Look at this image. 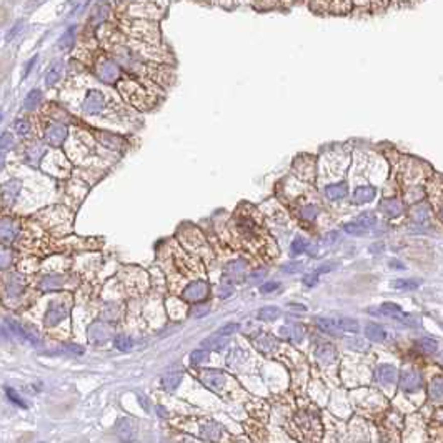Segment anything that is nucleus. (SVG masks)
Wrapping results in <instances>:
<instances>
[{"instance_id": "obj_47", "label": "nucleus", "mask_w": 443, "mask_h": 443, "mask_svg": "<svg viewBox=\"0 0 443 443\" xmlns=\"http://www.w3.org/2000/svg\"><path fill=\"white\" fill-rule=\"evenodd\" d=\"M317 213H319V209H317L315 205H303L302 209V218H305V220H315L317 218Z\"/></svg>"}, {"instance_id": "obj_63", "label": "nucleus", "mask_w": 443, "mask_h": 443, "mask_svg": "<svg viewBox=\"0 0 443 443\" xmlns=\"http://www.w3.org/2000/svg\"><path fill=\"white\" fill-rule=\"evenodd\" d=\"M441 217H443V210H441Z\"/></svg>"}, {"instance_id": "obj_3", "label": "nucleus", "mask_w": 443, "mask_h": 443, "mask_svg": "<svg viewBox=\"0 0 443 443\" xmlns=\"http://www.w3.org/2000/svg\"><path fill=\"white\" fill-rule=\"evenodd\" d=\"M200 382L205 387H209L212 392L222 393L227 387V378L228 376L220 370H202L200 371Z\"/></svg>"}, {"instance_id": "obj_7", "label": "nucleus", "mask_w": 443, "mask_h": 443, "mask_svg": "<svg viewBox=\"0 0 443 443\" xmlns=\"http://www.w3.org/2000/svg\"><path fill=\"white\" fill-rule=\"evenodd\" d=\"M400 387L403 392L407 393H413L422 388V376H420V373H417V371L413 370H407L402 373V380H400Z\"/></svg>"}, {"instance_id": "obj_60", "label": "nucleus", "mask_w": 443, "mask_h": 443, "mask_svg": "<svg viewBox=\"0 0 443 443\" xmlns=\"http://www.w3.org/2000/svg\"><path fill=\"white\" fill-rule=\"evenodd\" d=\"M347 345H348L350 348H358V350H360V348H365V343H363V342H360V340H358V342H355L353 338H352V340H348V342H347Z\"/></svg>"}, {"instance_id": "obj_10", "label": "nucleus", "mask_w": 443, "mask_h": 443, "mask_svg": "<svg viewBox=\"0 0 443 443\" xmlns=\"http://www.w3.org/2000/svg\"><path fill=\"white\" fill-rule=\"evenodd\" d=\"M228 345V337L227 335H220V333H213L209 338H205L204 342L200 343L202 348L209 350V352H220Z\"/></svg>"}, {"instance_id": "obj_31", "label": "nucleus", "mask_w": 443, "mask_h": 443, "mask_svg": "<svg viewBox=\"0 0 443 443\" xmlns=\"http://www.w3.org/2000/svg\"><path fill=\"white\" fill-rule=\"evenodd\" d=\"M420 350H422L423 353H435L436 350H438V343H436V340H433V338H420V340H417V343H415Z\"/></svg>"}, {"instance_id": "obj_8", "label": "nucleus", "mask_w": 443, "mask_h": 443, "mask_svg": "<svg viewBox=\"0 0 443 443\" xmlns=\"http://www.w3.org/2000/svg\"><path fill=\"white\" fill-rule=\"evenodd\" d=\"M69 315L67 311V307L65 305H60V303H52L50 307H48L47 310V315H45V325L47 327H53L60 324L65 317Z\"/></svg>"}, {"instance_id": "obj_28", "label": "nucleus", "mask_w": 443, "mask_h": 443, "mask_svg": "<svg viewBox=\"0 0 443 443\" xmlns=\"http://www.w3.org/2000/svg\"><path fill=\"white\" fill-rule=\"evenodd\" d=\"M200 433L207 440H218V438H220V428H218V425H215L213 422L202 425L200 426Z\"/></svg>"}, {"instance_id": "obj_57", "label": "nucleus", "mask_w": 443, "mask_h": 443, "mask_svg": "<svg viewBox=\"0 0 443 443\" xmlns=\"http://www.w3.org/2000/svg\"><path fill=\"white\" fill-rule=\"evenodd\" d=\"M64 350L67 353H74V355H82V353L85 352L84 347H79V345H65Z\"/></svg>"}, {"instance_id": "obj_18", "label": "nucleus", "mask_w": 443, "mask_h": 443, "mask_svg": "<svg viewBox=\"0 0 443 443\" xmlns=\"http://www.w3.org/2000/svg\"><path fill=\"white\" fill-rule=\"evenodd\" d=\"M315 324H317V327H319L322 332L327 333V335L340 337L342 333H343V330H342L340 327H338L335 319H317Z\"/></svg>"}, {"instance_id": "obj_56", "label": "nucleus", "mask_w": 443, "mask_h": 443, "mask_svg": "<svg viewBox=\"0 0 443 443\" xmlns=\"http://www.w3.org/2000/svg\"><path fill=\"white\" fill-rule=\"evenodd\" d=\"M317 282H319V273L317 272H313V273H310V275H307L303 278V283L307 287H313V285H317Z\"/></svg>"}, {"instance_id": "obj_35", "label": "nucleus", "mask_w": 443, "mask_h": 443, "mask_svg": "<svg viewBox=\"0 0 443 443\" xmlns=\"http://www.w3.org/2000/svg\"><path fill=\"white\" fill-rule=\"evenodd\" d=\"M180 382H182V373H170V375H167L162 378V385L165 390L173 392L175 388L180 385Z\"/></svg>"}, {"instance_id": "obj_32", "label": "nucleus", "mask_w": 443, "mask_h": 443, "mask_svg": "<svg viewBox=\"0 0 443 443\" xmlns=\"http://www.w3.org/2000/svg\"><path fill=\"white\" fill-rule=\"evenodd\" d=\"M335 320H337L338 327H340L343 332H352V333H355V332L360 330L358 322L355 320V319H348V317H340V319H335Z\"/></svg>"}, {"instance_id": "obj_30", "label": "nucleus", "mask_w": 443, "mask_h": 443, "mask_svg": "<svg viewBox=\"0 0 443 443\" xmlns=\"http://www.w3.org/2000/svg\"><path fill=\"white\" fill-rule=\"evenodd\" d=\"M278 315H280V308L273 307V305H269V307H264V308L259 310V319L264 320V322H273V320H277Z\"/></svg>"}, {"instance_id": "obj_2", "label": "nucleus", "mask_w": 443, "mask_h": 443, "mask_svg": "<svg viewBox=\"0 0 443 443\" xmlns=\"http://www.w3.org/2000/svg\"><path fill=\"white\" fill-rule=\"evenodd\" d=\"M376 223V217L373 212H363L362 215H358L353 222L345 223L343 225V230L348 235H362L363 232L370 230Z\"/></svg>"}, {"instance_id": "obj_13", "label": "nucleus", "mask_w": 443, "mask_h": 443, "mask_svg": "<svg viewBox=\"0 0 443 443\" xmlns=\"http://www.w3.org/2000/svg\"><path fill=\"white\" fill-rule=\"evenodd\" d=\"M112 337V328L105 324H94L89 328V338L95 343L107 342Z\"/></svg>"}, {"instance_id": "obj_29", "label": "nucleus", "mask_w": 443, "mask_h": 443, "mask_svg": "<svg viewBox=\"0 0 443 443\" xmlns=\"http://www.w3.org/2000/svg\"><path fill=\"white\" fill-rule=\"evenodd\" d=\"M62 70H64L62 62L53 64L52 67H50V70H48L47 75H45V84L48 87H52L53 84H57V82L60 80V77H62Z\"/></svg>"}, {"instance_id": "obj_5", "label": "nucleus", "mask_w": 443, "mask_h": 443, "mask_svg": "<svg viewBox=\"0 0 443 443\" xmlns=\"http://www.w3.org/2000/svg\"><path fill=\"white\" fill-rule=\"evenodd\" d=\"M103 107H105V97L98 90H90L89 94L85 95L84 103H82V110H84L87 115H97V113H100L103 110Z\"/></svg>"}, {"instance_id": "obj_36", "label": "nucleus", "mask_w": 443, "mask_h": 443, "mask_svg": "<svg viewBox=\"0 0 443 443\" xmlns=\"http://www.w3.org/2000/svg\"><path fill=\"white\" fill-rule=\"evenodd\" d=\"M62 287V277L58 275H48L42 280V290L48 292V290H55Z\"/></svg>"}, {"instance_id": "obj_15", "label": "nucleus", "mask_w": 443, "mask_h": 443, "mask_svg": "<svg viewBox=\"0 0 443 443\" xmlns=\"http://www.w3.org/2000/svg\"><path fill=\"white\" fill-rule=\"evenodd\" d=\"M280 337L283 338H288L290 342H295V343H300L305 338V330L302 325L298 324H293V325H283L280 328Z\"/></svg>"}, {"instance_id": "obj_14", "label": "nucleus", "mask_w": 443, "mask_h": 443, "mask_svg": "<svg viewBox=\"0 0 443 443\" xmlns=\"http://www.w3.org/2000/svg\"><path fill=\"white\" fill-rule=\"evenodd\" d=\"M365 335L371 342H387L392 338V333H388L382 325L376 324H368L365 327Z\"/></svg>"}, {"instance_id": "obj_44", "label": "nucleus", "mask_w": 443, "mask_h": 443, "mask_svg": "<svg viewBox=\"0 0 443 443\" xmlns=\"http://www.w3.org/2000/svg\"><path fill=\"white\" fill-rule=\"evenodd\" d=\"M207 360V352L205 348H199V350H194L192 355H190V363H192L194 366H199L200 363H204Z\"/></svg>"}, {"instance_id": "obj_17", "label": "nucleus", "mask_w": 443, "mask_h": 443, "mask_svg": "<svg viewBox=\"0 0 443 443\" xmlns=\"http://www.w3.org/2000/svg\"><path fill=\"white\" fill-rule=\"evenodd\" d=\"M380 209L387 217L397 218V217H400V213L403 212V205L398 199H385V200H382Z\"/></svg>"}, {"instance_id": "obj_55", "label": "nucleus", "mask_w": 443, "mask_h": 443, "mask_svg": "<svg viewBox=\"0 0 443 443\" xmlns=\"http://www.w3.org/2000/svg\"><path fill=\"white\" fill-rule=\"evenodd\" d=\"M338 240V232H328L324 238H322V243L324 245H332L333 242Z\"/></svg>"}, {"instance_id": "obj_43", "label": "nucleus", "mask_w": 443, "mask_h": 443, "mask_svg": "<svg viewBox=\"0 0 443 443\" xmlns=\"http://www.w3.org/2000/svg\"><path fill=\"white\" fill-rule=\"evenodd\" d=\"M265 277H267V270L265 269H259V270L250 273V275L247 277V282L250 283V285H259V283L264 282Z\"/></svg>"}, {"instance_id": "obj_38", "label": "nucleus", "mask_w": 443, "mask_h": 443, "mask_svg": "<svg viewBox=\"0 0 443 443\" xmlns=\"http://www.w3.org/2000/svg\"><path fill=\"white\" fill-rule=\"evenodd\" d=\"M113 345H115V348L120 350V352H129V350L134 347V340L127 335H118L115 340H113Z\"/></svg>"}, {"instance_id": "obj_27", "label": "nucleus", "mask_w": 443, "mask_h": 443, "mask_svg": "<svg viewBox=\"0 0 443 443\" xmlns=\"http://www.w3.org/2000/svg\"><path fill=\"white\" fill-rule=\"evenodd\" d=\"M24 277L22 275H12L7 282V293L10 297H17V295L24 290Z\"/></svg>"}, {"instance_id": "obj_49", "label": "nucleus", "mask_w": 443, "mask_h": 443, "mask_svg": "<svg viewBox=\"0 0 443 443\" xmlns=\"http://www.w3.org/2000/svg\"><path fill=\"white\" fill-rule=\"evenodd\" d=\"M238 330H240V324H235V322H232V324L223 325L220 330H218V333H220V335L230 337V335H233V333H237Z\"/></svg>"}, {"instance_id": "obj_40", "label": "nucleus", "mask_w": 443, "mask_h": 443, "mask_svg": "<svg viewBox=\"0 0 443 443\" xmlns=\"http://www.w3.org/2000/svg\"><path fill=\"white\" fill-rule=\"evenodd\" d=\"M430 397L433 400H441L443 398V378H435L430 384Z\"/></svg>"}, {"instance_id": "obj_16", "label": "nucleus", "mask_w": 443, "mask_h": 443, "mask_svg": "<svg viewBox=\"0 0 443 443\" xmlns=\"http://www.w3.org/2000/svg\"><path fill=\"white\" fill-rule=\"evenodd\" d=\"M45 139L50 145H62L67 139V127L64 125H50L45 132Z\"/></svg>"}, {"instance_id": "obj_11", "label": "nucleus", "mask_w": 443, "mask_h": 443, "mask_svg": "<svg viewBox=\"0 0 443 443\" xmlns=\"http://www.w3.org/2000/svg\"><path fill=\"white\" fill-rule=\"evenodd\" d=\"M117 435H118V438L123 441H132L135 438V423L132 422V418L123 417L118 420Z\"/></svg>"}, {"instance_id": "obj_34", "label": "nucleus", "mask_w": 443, "mask_h": 443, "mask_svg": "<svg viewBox=\"0 0 443 443\" xmlns=\"http://www.w3.org/2000/svg\"><path fill=\"white\" fill-rule=\"evenodd\" d=\"M74 39H75V27L72 25V27H69V29L64 32V35H62V37H60L58 47L62 48V50H67V48L72 47Z\"/></svg>"}, {"instance_id": "obj_6", "label": "nucleus", "mask_w": 443, "mask_h": 443, "mask_svg": "<svg viewBox=\"0 0 443 443\" xmlns=\"http://www.w3.org/2000/svg\"><path fill=\"white\" fill-rule=\"evenodd\" d=\"M207 293H209V285L205 282H194L185 288L183 292V298L187 302H202Z\"/></svg>"}, {"instance_id": "obj_45", "label": "nucleus", "mask_w": 443, "mask_h": 443, "mask_svg": "<svg viewBox=\"0 0 443 443\" xmlns=\"http://www.w3.org/2000/svg\"><path fill=\"white\" fill-rule=\"evenodd\" d=\"M308 248V243L305 242L303 238H300V237H297L293 240V245H292V255H300V254H303L305 250Z\"/></svg>"}, {"instance_id": "obj_54", "label": "nucleus", "mask_w": 443, "mask_h": 443, "mask_svg": "<svg viewBox=\"0 0 443 443\" xmlns=\"http://www.w3.org/2000/svg\"><path fill=\"white\" fill-rule=\"evenodd\" d=\"M22 25H24V22H22V20H19L17 24H15V25L12 27V29L9 30V34H7V37H5V40H7V42H10V40H12L14 37L17 35L19 32L22 30Z\"/></svg>"}, {"instance_id": "obj_37", "label": "nucleus", "mask_w": 443, "mask_h": 443, "mask_svg": "<svg viewBox=\"0 0 443 443\" xmlns=\"http://www.w3.org/2000/svg\"><path fill=\"white\" fill-rule=\"evenodd\" d=\"M42 152H43V149L42 147H39V145H34V147H30L29 150H27V154H25V160L30 163V165H37V163H39V160H40V157H42Z\"/></svg>"}, {"instance_id": "obj_23", "label": "nucleus", "mask_w": 443, "mask_h": 443, "mask_svg": "<svg viewBox=\"0 0 443 443\" xmlns=\"http://www.w3.org/2000/svg\"><path fill=\"white\" fill-rule=\"evenodd\" d=\"M376 190L373 187H360L353 192V202L355 204H368L375 199Z\"/></svg>"}, {"instance_id": "obj_42", "label": "nucleus", "mask_w": 443, "mask_h": 443, "mask_svg": "<svg viewBox=\"0 0 443 443\" xmlns=\"http://www.w3.org/2000/svg\"><path fill=\"white\" fill-rule=\"evenodd\" d=\"M232 293H233L232 278H227V280H223L220 283V287H218V297H220V298H228Z\"/></svg>"}, {"instance_id": "obj_12", "label": "nucleus", "mask_w": 443, "mask_h": 443, "mask_svg": "<svg viewBox=\"0 0 443 443\" xmlns=\"http://www.w3.org/2000/svg\"><path fill=\"white\" fill-rule=\"evenodd\" d=\"M376 380L380 382L382 385H393L397 384L398 378V371L393 365H380L376 368Z\"/></svg>"}, {"instance_id": "obj_61", "label": "nucleus", "mask_w": 443, "mask_h": 443, "mask_svg": "<svg viewBox=\"0 0 443 443\" xmlns=\"http://www.w3.org/2000/svg\"><path fill=\"white\" fill-rule=\"evenodd\" d=\"M137 397H139V400H140V403H142V407H144L145 410H149L150 407H149V398H145L144 395H142V393H137Z\"/></svg>"}, {"instance_id": "obj_52", "label": "nucleus", "mask_w": 443, "mask_h": 443, "mask_svg": "<svg viewBox=\"0 0 443 443\" xmlns=\"http://www.w3.org/2000/svg\"><path fill=\"white\" fill-rule=\"evenodd\" d=\"M15 130H17V134H20V135H27L30 132V123L27 122V120L20 118L15 122Z\"/></svg>"}, {"instance_id": "obj_33", "label": "nucleus", "mask_w": 443, "mask_h": 443, "mask_svg": "<svg viewBox=\"0 0 443 443\" xmlns=\"http://www.w3.org/2000/svg\"><path fill=\"white\" fill-rule=\"evenodd\" d=\"M40 100H42V92L34 89V90H30L29 94H27L24 105H25L27 110H34V108H37V105L40 103Z\"/></svg>"}, {"instance_id": "obj_1", "label": "nucleus", "mask_w": 443, "mask_h": 443, "mask_svg": "<svg viewBox=\"0 0 443 443\" xmlns=\"http://www.w3.org/2000/svg\"><path fill=\"white\" fill-rule=\"evenodd\" d=\"M370 313L387 317V319L395 320V322H398V324H402L405 327H418L420 325V319H417L415 315L407 313V311H403L395 303H384V305H380L378 310H370Z\"/></svg>"}, {"instance_id": "obj_50", "label": "nucleus", "mask_w": 443, "mask_h": 443, "mask_svg": "<svg viewBox=\"0 0 443 443\" xmlns=\"http://www.w3.org/2000/svg\"><path fill=\"white\" fill-rule=\"evenodd\" d=\"M303 269L302 262H288V264H283L282 265V270L285 273H297Z\"/></svg>"}, {"instance_id": "obj_48", "label": "nucleus", "mask_w": 443, "mask_h": 443, "mask_svg": "<svg viewBox=\"0 0 443 443\" xmlns=\"http://www.w3.org/2000/svg\"><path fill=\"white\" fill-rule=\"evenodd\" d=\"M10 147H14V137H12V134L4 132L2 134V139H0V149H2V152L5 154V152H7Z\"/></svg>"}, {"instance_id": "obj_51", "label": "nucleus", "mask_w": 443, "mask_h": 443, "mask_svg": "<svg viewBox=\"0 0 443 443\" xmlns=\"http://www.w3.org/2000/svg\"><path fill=\"white\" fill-rule=\"evenodd\" d=\"M7 397H9V400L14 402L15 405H19V407H22V408H27V403L22 400V398L19 397V393L15 392L14 388H7Z\"/></svg>"}, {"instance_id": "obj_26", "label": "nucleus", "mask_w": 443, "mask_h": 443, "mask_svg": "<svg viewBox=\"0 0 443 443\" xmlns=\"http://www.w3.org/2000/svg\"><path fill=\"white\" fill-rule=\"evenodd\" d=\"M325 195H327V199H330V200L343 199V197L347 195V183L340 182V183H335V185H328V187L325 188Z\"/></svg>"}, {"instance_id": "obj_41", "label": "nucleus", "mask_w": 443, "mask_h": 443, "mask_svg": "<svg viewBox=\"0 0 443 443\" xmlns=\"http://www.w3.org/2000/svg\"><path fill=\"white\" fill-rule=\"evenodd\" d=\"M98 137H100V140L108 147V149H120V145H122V140H120L117 135H112V134H100Z\"/></svg>"}, {"instance_id": "obj_46", "label": "nucleus", "mask_w": 443, "mask_h": 443, "mask_svg": "<svg viewBox=\"0 0 443 443\" xmlns=\"http://www.w3.org/2000/svg\"><path fill=\"white\" fill-rule=\"evenodd\" d=\"M107 15H108V7H107V5H100V7L95 10L94 17H92V22H94V25L95 24H100V22L105 20Z\"/></svg>"}, {"instance_id": "obj_62", "label": "nucleus", "mask_w": 443, "mask_h": 443, "mask_svg": "<svg viewBox=\"0 0 443 443\" xmlns=\"http://www.w3.org/2000/svg\"><path fill=\"white\" fill-rule=\"evenodd\" d=\"M35 62H37V57H34V58H32L30 62H29V65H27V67H25V72H24V75H29V74H30V70H32V65H34Z\"/></svg>"}, {"instance_id": "obj_64", "label": "nucleus", "mask_w": 443, "mask_h": 443, "mask_svg": "<svg viewBox=\"0 0 443 443\" xmlns=\"http://www.w3.org/2000/svg\"><path fill=\"white\" fill-rule=\"evenodd\" d=\"M127 2H130V0H127Z\"/></svg>"}, {"instance_id": "obj_4", "label": "nucleus", "mask_w": 443, "mask_h": 443, "mask_svg": "<svg viewBox=\"0 0 443 443\" xmlns=\"http://www.w3.org/2000/svg\"><path fill=\"white\" fill-rule=\"evenodd\" d=\"M95 72H97V77L102 82H105V84H113L120 75L117 64L110 58H102L100 62L97 64Z\"/></svg>"}, {"instance_id": "obj_21", "label": "nucleus", "mask_w": 443, "mask_h": 443, "mask_svg": "<svg viewBox=\"0 0 443 443\" xmlns=\"http://www.w3.org/2000/svg\"><path fill=\"white\" fill-rule=\"evenodd\" d=\"M5 324H7V327H9V330L12 332V335H15L17 338H20V340H27V342H32V343H37V340H35V337L34 335H30L29 332L25 330L24 327L22 325H19L17 322H14V320H9V319H5Z\"/></svg>"}, {"instance_id": "obj_9", "label": "nucleus", "mask_w": 443, "mask_h": 443, "mask_svg": "<svg viewBox=\"0 0 443 443\" xmlns=\"http://www.w3.org/2000/svg\"><path fill=\"white\" fill-rule=\"evenodd\" d=\"M254 347L262 353H272L277 350L278 343L270 333H259V335L254 338Z\"/></svg>"}, {"instance_id": "obj_20", "label": "nucleus", "mask_w": 443, "mask_h": 443, "mask_svg": "<svg viewBox=\"0 0 443 443\" xmlns=\"http://www.w3.org/2000/svg\"><path fill=\"white\" fill-rule=\"evenodd\" d=\"M315 357H317V360H319L320 363L330 365L333 360H335V357H337V350L333 348L332 345H328V343H324V345L317 347Z\"/></svg>"}, {"instance_id": "obj_19", "label": "nucleus", "mask_w": 443, "mask_h": 443, "mask_svg": "<svg viewBox=\"0 0 443 443\" xmlns=\"http://www.w3.org/2000/svg\"><path fill=\"white\" fill-rule=\"evenodd\" d=\"M17 223H15L14 220H10V218H4L2 223H0V235H2V242L4 243H10L12 240L15 238V235H17Z\"/></svg>"}, {"instance_id": "obj_59", "label": "nucleus", "mask_w": 443, "mask_h": 443, "mask_svg": "<svg viewBox=\"0 0 443 443\" xmlns=\"http://www.w3.org/2000/svg\"><path fill=\"white\" fill-rule=\"evenodd\" d=\"M333 267H335V265H332V264H325V265H320L319 269H317L315 272L319 273V275H320V273H328L330 270H333Z\"/></svg>"}, {"instance_id": "obj_25", "label": "nucleus", "mask_w": 443, "mask_h": 443, "mask_svg": "<svg viewBox=\"0 0 443 443\" xmlns=\"http://www.w3.org/2000/svg\"><path fill=\"white\" fill-rule=\"evenodd\" d=\"M420 283H422V280H418V278H398V280H393L390 285L395 290L408 292V290H417Z\"/></svg>"}, {"instance_id": "obj_22", "label": "nucleus", "mask_w": 443, "mask_h": 443, "mask_svg": "<svg viewBox=\"0 0 443 443\" xmlns=\"http://www.w3.org/2000/svg\"><path fill=\"white\" fill-rule=\"evenodd\" d=\"M245 262L242 260H233V262H228L227 267H225V275L228 278H233V280H242L243 273H245Z\"/></svg>"}, {"instance_id": "obj_24", "label": "nucleus", "mask_w": 443, "mask_h": 443, "mask_svg": "<svg viewBox=\"0 0 443 443\" xmlns=\"http://www.w3.org/2000/svg\"><path fill=\"white\" fill-rule=\"evenodd\" d=\"M20 185L22 183L19 182V180H10V182H7L4 185V202H5V205H10L15 200V197L19 195Z\"/></svg>"}, {"instance_id": "obj_58", "label": "nucleus", "mask_w": 443, "mask_h": 443, "mask_svg": "<svg viewBox=\"0 0 443 443\" xmlns=\"http://www.w3.org/2000/svg\"><path fill=\"white\" fill-rule=\"evenodd\" d=\"M209 311V307H197L192 310V317H204Z\"/></svg>"}, {"instance_id": "obj_39", "label": "nucleus", "mask_w": 443, "mask_h": 443, "mask_svg": "<svg viewBox=\"0 0 443 443\" xmlns=\"http://www.w3.org/2000/svg\"><path fill=\"white\" fill-rule=\"evenodd\" d=\"M245 360V350H242V348H233L230 353H228V357H227V363L228 365H232V366H237V365H240Z\"/></svg>"}, {"instance_id": "obj_53", "label": "nucleus", "mask_w": 443, "mask_h": 443, "mask_svg": "<svg viewBox=\"0 0 443 443\" xmlns=\"http://www.w3.org/2000/svg\"><path fill=\"white\" fill-rule=\"evenodd\" d=\"M280 288V283L278 282H267V283H264V285L260 287V292L262 293H272V292H275V290H278Z\"/></svg>"}]
</instances>
